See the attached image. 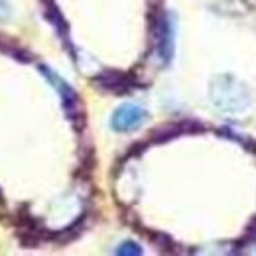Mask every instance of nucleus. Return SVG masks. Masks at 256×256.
I'll return each instance as SVG.
<instances>
[{"mask_svg":"<svg viewBox=\"0 0 256 256\" xmlns=\"http://www.w3.org/2000/svg\"><path fill=\"white\" fill-rule=\"evenodd\" d=\"M209 98L215 104V108L228 112V114H238L244 112L250 106V91L246 89L244 83H240L232 75H219L211 81L209 87Z\"/></svg>","mask_w":256,"mask_h":256,"instance_id":"nucleus-1","label":"nucleus"},{"mask_svg":"<svg viewBox=\"0 0 256 256\" xmlns=\"http://www.w3.org/2000/svg\"><path fill=\"white\" fill-rule=\"evenodd\" d=\"M40 71H42V75L54 85V89L60 93L62 100H64L65 114L69 116V120L73 122V126L77 128V130L83 128V124H85V112H83V106H81L79 96L71 89V85H67L56 71H52V69L46 67V65H40Z\"/></svg>","mask_w":256,"mask_h":256,"instance_id":"nucleus-2","label":"nucleus"},{"mask_svg":"<svg viewBox=\"0 0 256 256\" xmlns=\"http://www.w3.org/2000/svg\"><path fill=\"white\" fill-rule=\"evenodd\" d=\"M148 112L138 104H122L110 116V126L116 132H132L142 126Z\"/></svg>","mask_w":256,"mask_h":256,"instance_id":"nucleus-3","label":"nucleus"},{"mask_svg":"<svg viewBox=\"0 0 256 256\" xmlns=\"http://www.w3.org/2000/svg\"><path fill=\"white\" fill-rule=\"evenodd\" d=\"M152 34H154V44H156V52L160 56V62L170 64V60L174 56V26H172L170 18L160 14L154 20Z\"/></svg>","mask_w":256,"mask_h":256,"instance_id":"nucleus-4","label":"nucleus"},{"mask_svg":"<svg viewBox=\"0 0 256 256\" xmlns=\"http://www.w3.org/2000/svg\"><path fill=\"white\" fill-rule=\"evenodd\" d=\"M205 126L199 124L197 120H176V122H168V124H162L156 130H152L150 134V142H168V140H174L178 136H186V134H195V132H203Z\"/></svg>","mask_w":256,"mask_h":256,"instance_id":"nucleus-5","label":"nucleus"},{"mask_svg":"<svg viewBox=\"0 0 256 256\" xmlns=\"http://www.w3.org/2000/svg\"><path fill=\"white\" fill-rule=\"evenodd\" d=\"M93 83L108 93H128L138 85L134 75L122 73V71H104L93 79Z\"/></svg>","mask_w":256,"mask_h":256,"instance_id":"nucleus-6","label":"nucleus"},{"mask_svg":"<svg viewBox=\"0 0 256 256\" xmlns=\"http://www.w3.org/2000/svg\"><path fill=\"white\" fill-rule=\"evenodd\" d=\"M0 52L10 56V58H14L16 62H22V64H30L32 62V56L16 40H12V38H8L4 34H0Z\"/></svg>","mask_w":256,"mask_h":256,"instance_id":"nucleus-7","label":"nucleus"},{"mask_svg":"<svg viewBox=\"0 0 256 256\" xmlns=\"http://www.w3.org/2000/svg\"><path fill=\"white\" fill-rule=\"evenodd\" d=\"M83 226H85V217H81L79 221H75L71 226H67V228H64V230H60L58 234H54V238H56L58 242H67V240H73L75 236H79V234H81Z\"/></svg>","mask_w":256,"mask_h":256,"instance_id":"nucleus-8","label":"nucleus"},{"mask_svg":"<svg viewBox=\"0 0 256 256\" xmlns=\"http://www.w3.org/2000/svg\"><path fill=\"white\" fill-rule=\"evenodd\" d=\"M150 238L156 242V246L164 250V252H174V240L168 236V234H164V232H150Z\"/></svg>","mask_w":256,"mask_h":256,"instance_id":"nucleus-9","label":"nucleus"},{"mask_svg":"<svg viewBox=\"0 0 256 256\" xmlns=\"http://www.w3.org/2000/svg\"><path fill=\"white\" fill-rule=\"evenodd\" d=\"M116 254H142V248L136 244V242H132V240H126V242H122L118 248H116Z\"/></svg>","mask_w":256,"mask_h":256,"instance_id":"nucleus-10","label":"nucleus"},{"mask_svg":"<svg viewBox=\"0 0 256 256\" xmlns=\"http://www.w3.org/2000/svg\"><path fill=\"white\" fill-rule=\"evenodd\" d=\"M10 14V8L6 4V0H0V18H6Z\"/></svg>","mask_w":256,"mask_h":256,"instance_id":"nucleus-11","label":"nucleus"},{"mask_svg":"<svg viewBox=\"0 0 256 256\" xmlns=\"http://www.w3.org/2000/svg\"><path fill=\"white\" fill-rule=\"evenodd\" d=\"M160 2H162V0H150V4H152L154 8H158V6H160Z\"/></svg>","mask_w":256,"mask_h":256,"instance_id":"nucleus-12","label":"nucleus"},{"mask_svg":"<svg viewBox=\"0 0 256 256\" xmlns=\"http://www.w3.org/2000/svg\"><path fill=\"white\" fill-rule=\"evenodd\" d=\"M44 4H54V0H44Z\"/></svg>","mask_w":256,"mask_h":256,"instance_id":"nucleus-13","label":"nucleus"},{"mask_svg":"<svg viewBox=\"0 0 256 256\" xmlns=\"http://www.w3.org/2000/svg\"><path fill=\"white\" fill-rule=\"evenodd\" d=\"M0 201H2V192H0Z\"/></svg>","mask_w":256,"mask_h":256,"instance_id":"nucleus-14","label":"nucleus"}]
</instances>
